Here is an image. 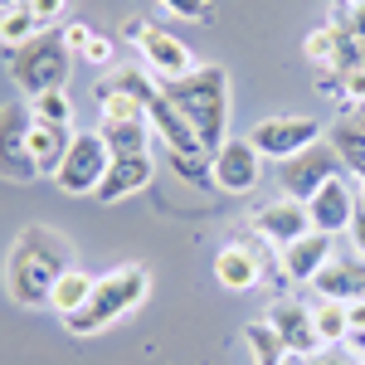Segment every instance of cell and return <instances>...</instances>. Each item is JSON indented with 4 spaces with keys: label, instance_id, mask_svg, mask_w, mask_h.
I'll list each match as a JSON object with an SVG mask.
<instances>
[{
    "label": "cell",
    "instance_id": "obj_1",
    "mask_svg": "<svg viewBox=\"0 0 365 365\" xmlns=\"http://www.w3.org/2000/svg\"><path fill=\"white\" fill-rule=\"evenodd\" d=\"M68 268H73L68 234H58L49 225H29L15 234V244L5 253V292L15 307H49V292Z\"/></svg>",
    "mask_w": 365,
    "mask_h": 365
},
{
    "label": "cell",
    "instance_id": "obj_2",
    "mask_svg": "<svg viewBox=\"0 0 365 365\" xmlns=\"http://www.w3.org/2000/svg\"><path fill=\"white\" fill-rule=\"evenodd\" d=\"M166 88V98L185 113V122L195 127V137L205 141V151L215 156L220 146H225V132H229V73L225 68H215V63H200L190 78H180V83H161Z\"/></svg>",
    "mask_w": 365,
    "mask_h": 365
},
{
    "label": "cell",
    "instance_id": "obj_3",
    "mask_svg": "<svg viewBox=\"0 0 365 365\" xmlns=\"http://www.w3.org/2000/svg\"><path fill=\"white\" fill-rule=\"evenodd\" d=\"M146 292H151V273L141 263H122V268H113V273H103L93 282V297L73 317H63V327H68V336H98L113 322L132 317L146 302Z\"/></svg>",
    "mask_w": 365,
    "mask_h": 365
},
{
    "label": "cell",
    "instance_id": "obj_4",
    "mask_svg": "<svg viewBox=\"0 0 365 365\" xmlns=\"http://www.w3.org/2000/svg\"><path fill=\"white\" fill-rule=\"evenodd\" d=\"M68 68H73V49L63 44V29H39L29 44L10 49V83L25 98L68 88Z\"/></svg>",
    "mask_w": 365,
    "mask_h": 365
},
{
    "label": "cell",
    "instance_id": "obj_5",
    "mask_svg": "<svg viewBox=\"0 0 365 365\" xmlns=\"http://www.w3.org/2000/svg\"><path fill=\"white\" fill-rule=\"evenodd\" d=\"M122 39L137 44L141 68H146L156 83H180V78H190L200 68L195 54H190L175 34H166L161 25H151V20H127V25H122Z\"/></svg>",
    "mask_w": 365,
    "mask_h": 365
},
{
    "label": "cell",
    "instance_id": "obj_6",
    "mask_svg": "<svg viewBox=\"0 0 365 365\" xmlns=\"http://www.w3.org/2000/svg\"><path fill=\"white\" fill-rule=\"evenodd\" d=\"M108 166H113V151H108L103 132H98V127H93V132H73V146H68V156H63V166H58L54 185L63 195H98Z\"/></svg>",
    "mask_w": 365,
    "mask_h": 365
},
{
    "label": "cell",
    "instance_id": "obj_7",
    "mask_svg": "<svg viewBox=\"0 0 365 365\" xmlns=\"http://www.w3.org/2000/svg\"><path fill=\"white\" fill-rule=\"evenodd\" d=\"M341 170L346 166H341L336 146H331V141H317L307 151H297L292 161H278V190L287 200H302V205H307L327 180H336Z\"/></svg>",
    "mask_w": 365,
    "mask_h": 365
},
{
    "label": "cell",
    "instance_id": "obj_8",
    "mask_svg": "<svg viewBox=\"0 0 365 365\" xmlns=\"http://www.w3.org/2000/svg\"><path fill=\"white\" fill-rule=\"evenodd\" d=\"M327 137V127L317 117H263L249 132V141L263 151V161H292L297 151H307Z\"/></svg>",
    "mask_w": 365,
    "mask_h": 365
},
{
    "label": "cell",
    "instance_id": "obj_9",
    "mask_svg": "<svg viewBox=\"0 0 365 365\" xmlns=\"http://www.w3.org/2000/svg\"><path fill=\"white\" fill-rule=\"evenodd\" d=\"M263 322H268V327L278 331L282 346H287L292 356H302V361H312V356H322V351H327L322 336H317V322H312V302L292 297V292L273 297L268 312H263Z\"/></svg>",
    "mask_w": 365,
    "mask_h": 365
},
{
    "label": "cell",
    "instance_id": "obj_10",
    "mask_svg": "<svg viewBox=\"0 0 365 365\" xmlns=\"http://www.w3.org/2000/svg\"><path fill=\"white\" fill-rule=\"evenodd\" d=\"M210 170H215V190L225 195H249L263 180V151L253 146L249 137H229L215 156H210Z\"/></svg>",
    "mask_w": 365,
    "mask_h": 365
},
{
    "label": "cell",
    "instance_id": "obj_11",
    "mask_svg": "<svg viewBox=\"0 0 365 365\" xmlns=\"http://www.w3.org/2000/svg\"><path fill=\"white\" fill-rule=\"evenodd\" d=\"M29 103H0V175L5 180H39L29 161Z\"/></svg>",
    "mask_w": 365,
    "mask_h": 365
},
{
    "label": "cell",
    "instance_id": "obj_12",
    "mask_svg": "<svg viewBox=\"0 0 365 365\" xmlns=\"http://www.w3.org/2000/svg\"><path fill=\"white\" fill-rule=\"evenodd\" d=\"M302 54L312 58L317 73H346V68L365 63V44L341 20H327L322 29H312L307 39H302Z\"/></svg>",
    "mask_w": 365,
    "mask_h": 365
},
{
    "label": "cell",
    "instance_id": "obj_13",
    "mask_svg": "<svg viewBox=\"0 0 365 365\" xmlns=\"http://www.w3.org/2000/svg\"><path fill=\"white\" fill-rule=\"evenodd\" d=\"M141 108H146V122H151L156 141L166 146L170 156H210V151H205V141L195 137V127H190V122H185V113H180V108L166 98V88H161V83L151 88V98H146Z\"/></svg>",
    "mask_w": 365,
    "mask_h": 365
},
{
    "label": "cell",
    "instance_id": "obj_14",
    "mask_svg": "<svg viewBox=\"0 0 365 365\" xmlns=\"http://www.w3.org/2000/svg\"><path fill=\"white\" fill-rule=\"evenodd\" d=\"M249 229L268 244V249H287V244H297L302 234H312V215L302 200H287L278 195L273 205H258L249 215Z\"/></svg>",
    "mask_w": 365,
    "mask_h": 365
},
{
    "label": "cell",
    "instance_id": "obj_15",
    "mask_svg": "<svg viewBox=\"0 0 365 365\" xmlns=\"http://www.w3.org/2000/svg\"><path fill=\"white\" fill-rule=\"evenodd\" d=\"M356 185L346 180V175H336V180H327L317 195L307 200V215H312V229L317 234H331V239H341L346 229H351V220H356Z\"/></svg>",
    "mask_w": 365,
    "mask_h": 365
},
{
    "label": "cell",
    "instance_id": "obj_16",
    "mask_svg": "<svg viewBox=\"0 0 365 365\" xmlns=\"http://www.w3.org/2000/svg\"><path fill=\"white\" fill-rule=\"evenodd\" d=\"M258 249L263 244H229V249H220V258H215V282L229 287V292H253L263 282V273H278L282 278V268H273Z\"/></svg>",
    "mask_w": 365,
    "mask_h": 365
},
{
    "label": "cell",
    "instance_id": "obj_17",
    "mask_svg": "<svg viewBox=\"0 0 365 365\" xmlns=\"http://www.w3.org/2000/svg\"><path fill=\"white\" fill-rule=\"evenodd\" d=\"M317 297H331V302H361L365 297V258L356 249H336L327 258V268L312 278Z\"/></svg>",
    "mask_w": 365,
    "mask_h": 365
},
{
    "label": "cell",
    "instance_id": "obj_18",
    "mask_svg": "<svg viewBox=\"0 0 365 365\" xmlns=\"http://www.w3.org/2000/svg\"><path fill=\"white\" fill-rule=\"evenodd\" d=\"M341 239H331V234H302L297 244H287V249H278V268H282V282H302V287H312V278L327 268V258L336 253Z\"/></svg>",
    "mask_w": 365,
    "mask_h": 365
},
{
    "label": "cell",
    "instance_id": "obj_19",
    "mask_svg": "<svg viewBox=\"0 0 365 365\" xmlns=\"http://www.w3.org/2000/svg\"><path fill=\"white\" fill-rule=\"evenodd\" d=\"M151 175H156L151 156H113V166H108V175H103V185H98L93 200H98V205H117V200L146 190Z\"/></svg>",
    "mask_w": 365,
    "mask_h": 365
},
{
    "label": "cell",
    "instance_id": "obj_20",
    "mask_svg": "<svg viewBox=\"0 0 365 365\" xmlns=\"http://www.w3.org/2000/svg\"><path fill=\"white\" fill-rule=\"evenodd\" d=\"M68 146H73V127H44V122H29V161H34L39 175L54 180L58 166H63V156H68Z\"/></svg>",
    "mask_w": 365,
    "mask_h": 365
},
{
    "label": "cell",
    "instance_id": "obj_21",
    "mask_svg": "<svg viewBox=\"0 0 365 365\" xmlns=\"http://www.w3.org/2000/svg\"><path fill=\"white\" fill-rule=\"evenodd\" d=\"M98 132H103V141H108L113 156H151V141H156V132H151L146 117H132V122H98Z\"/></svg>",
    "mask_w": 365,
    "mask_h": 365
},
{
    "label": "cell",
    "instance_id": "obj_22",
    "mask_svg": "<svg viewBox=\"0 0 365 365\" xmlns=\"http://www.w3.org/2000/svg\"><path fill=\"white\" fill-rule=\"evenodd\" d=\"M244 341H249V351H253V365H302V356H292L263 317L244 327Z\"/></svg>",
    "mask_w": 365,
    "mask_h": 365
},
{
    "label": "cell",
    "instance_id": "obj_23",
    "mask_svg": "<svg viewBox=\"0 0 365 365\" xmlns=\"http://www.w3.org/2000/svg\"><path fill=\"white\" fill-rule=\"evenodd\" d=\"M93 282H98V278H93V273H83V268H68V273L54 282L49 307L58 312V322H63V317H73V312H78L88 297H93Z\"/></svg>",
    "mask_w": 365,
    "mask_h": 365
},
{
    "label": "cell",
    "instance_id": "obj_24",
    "mask_svg": "<svg viewBox=\"0 0 365 365\" xmlns=\"http://www.w3.org/2000/svg\"><path fill=\"white\" fill-rule=\"evenodd\" d=\"M312 322H317L322 346H346V336H351V327H346V302L317 297V302H312Z\"/></svg>",
    "mask_w": 365,
    "mask_h": 365
},
{
    "label": "cell",
    "instance_id": "obj_25",
    "mask_svg": "<svg viewBox=\"0 0 365 365\" xmlns=\"http://www.w3.org/2000/svg\"><path fill=\"white\" fill-rule=\"evenodd\" d=\"M25 103H29V117H34V122H44V127H73V98H68L63 88L34 93V98H25Z\"/></svg>",
    "mask_w": 365,
    "mask_h": 365
},
{
    "label": "cell",
    "instance_id": "obj_26",
    "mask_svg": "<svg viewBox=\"0 0 365 365\" xmlns=\"http://www.w3.org/2000/svg\"><path fill=\"white\" fill-rule=\"evenodd\" d=\"M39 34V20L29 15V5L20 0V5H10V10H0V44L5 49H20V44H29Z\"/></svg>",
    "mask_w": 365,
    "mask_h": 365
},
{
    "label": "cell",
    "instance_id": "obj_27",
    "mask_svg": "<svg viewBox=\"0 0 365 365\" xmlns=\"http://www.w3.org/2000/svg\"><path fill=\"white\" fill-rule=\"evenodd\" d=\"M166 156H170V151H166ZM170 166H175V175H180V180H190V185H200V190H215L210 156H170Z\"/></svg>",
    "mask_w": 365,
    "mask_h": 365
},
{
    "label": "cell",
    "instance_id": "obj_28",
    "mask_svg": "<svg viewBox=\"0 0 365 365\" xmlns=\"http://www.w3.org/2000/svg\"><path fill=\"white\" fill-rule=\"evenodd\" d=\"M29 15L39 20V29H58V20L68 15V0H25Z\"/></svg>",
    "mask_w": 365,
    "mask_h": 365
},
{
    "label": "cell",
    "instance_id": "obj_29",
    "mask_svg": "<svg viewBox=\"0 0 365 365\" xmlns=\"http://www.w3.org/2000/svg\"><path fill=\"white\" fill-rule=\"evenodd\" d=\"M175 20H190V25H200V20H210V0H161Z\"/></svg>",
    "mask_w": 365,
    "mask_h": 365
},
{
    "label": "cell",
    "instance_id": "obj_30",
    "mask_svg": "<svg viewBox=\"0 0 365 365\" xmlns=\"http://www.w3.org/2000/svg\"><path fill=\"white\" fill-rule=\"evenodd\" d=\"M83 58L93 63V68H103V63H113V44H108L103 34H93V39H88V49H83Z\"/></svg>",
    "mask_w": 365,
    "mask_h": 365
},
{
    "label": "cell",
    "instance_id": "obj_31",
    "mask_svg": "<svg viewBox=\"0 0 365 365\" xmlns=\"http://www.w3.org/2000/svg\"><path fill=\"white\" fill-rule=\"evenodd\" d=\"M88 39H93V29H88V25H78V20H68V25H63V44H68L73 54H83Z\"/></svg>",
    "mask_w": 365,
    "mask_h": 365
},
{
    "label": "cell",
    "instance_id": "obj_32",
    "mask_svg": "<svg viewBox=\"0 0 365 365\" xmlns=\"http://www.w3.org/2000/svg\"><path fill=\"white\" fill-rule=\"evenodd\" d=\"M346 239H351V249L365 258V205H356V220H351V229H346Z\"/></svg>",
    "mask_w": 365,
    "mask_h": 365
},
{
    "label": "cell",
    "instance_id": "obj_33",
    "mask_svg": "<svg viewBox=\"0 0 365 365\" xmlns=\"http://www.w3.org/2000/svg\"><path fill=\"white\" fill-rule=\"evenodd\" d=\"M346 327H351V336H361L365 331V297L361 302H346ZM346 336V341H351Z\"/></svg>",
    "mask_w": 365,
    "mask_h": 365
},
{
    "label": "cell",
    "instance_id": "obj_34",
    "mask_svg": "<svg viewBox=\"0 0 365 365\" xmlns=\"http://www.w3.org/2000/svg\"><path fill=\"white\" fill-rule=\"evenodd\" d=\"M302 365H361V356H336V361H327V356H312Z\"/></svg>",
    "mask_w": 365,
    "mask_h": 365
},
{
    "label": "cell",
    "instance_id": "obj_35",
    "mask_svg": "<svg viewBox=\"0 0 365 365\" xmlns=\"http://www.w3.org/2000/svg\"><path fill=\"white\" fill-rule=\"evenodd\" d=\"M346 117H351V122H356V127H361V132H365V103H361V108H351V113H346Z\"/></svg>",
    "mask_w": 365,
    "mask_h": 365
},
{
    "label": "cell",
    "instance_id": "obj_36",
    "mask_svg": "<svg viewBox=\"0 0 365 365\" xmlns=\"http://www.w3.org/2000/svg\"><path fill=\"white\" fill-rule=\"evenodd\" d=\"M10 5H20V0H0V10H10Z\"/></svg>",
    "mask_w": 365,
    "mask_h": 365
},
{
    "label": "cell",
    "instance_id": "obj_37",
    "mask_svg": "<svg viewBox=\"0 0 365 365\" xmlns=\"http://www.w3.org/2000/svg\"><path fill=\"white\" fill-rule=\"evenodd\" d=\"M361 365H365V361H361Z\"/></svg>",
    "mask_w": 365,
    "mask_h": 365
}]
</instances>
